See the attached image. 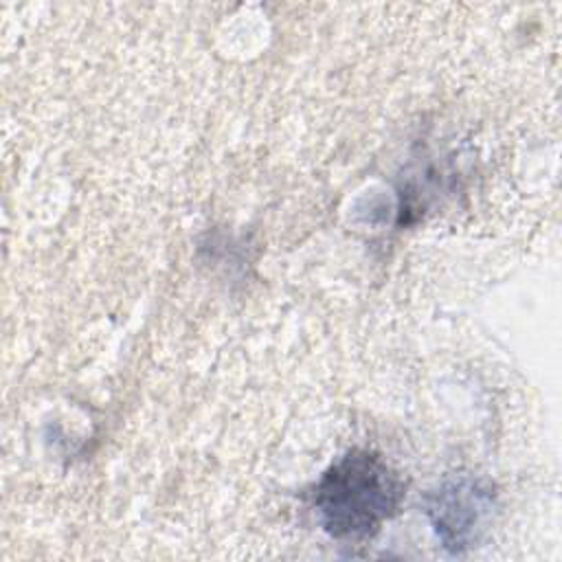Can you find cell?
<instances>
[{
  "label": "cell",
  "mask_w": 562,
  "mask_h": 562,
  "mask_svg": "<svg viewBox=\"0 0 562 562\" xmlns=\"http://www.w3.org/2000/svg\"><path fill=\"white\" fill-rule=\"evenodd\" d=\"M404 498L400 474L371 450H349L312 490L323 529L336 540H364L393 518Z\"/></svg>",
  "instance_id": "obj_1"
},
{
  "label": "cell",
  "mask_w": 562,
  "mask_h": 562,
  "mask_svg": "<svg viewBox=\"0 0 562 562\" xmlns=\"http://www.w3.org/2000/svg\"><path fill=\"white\" fill-rule=\"evenodd\" d=\"M492 507V492L470 476L450 479L426 498V514L439 540L452 553H463L479 542Z\"/></svg>",
  "instance_id": "obj_2"
}]
</instances>
